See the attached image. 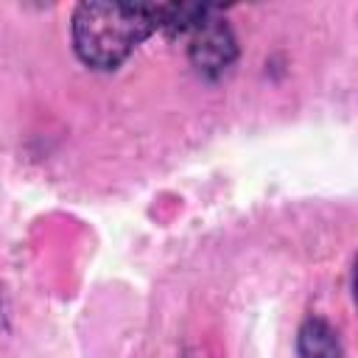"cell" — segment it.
Segmentation results:
<instances>
[{"label":"cell","mask_w":358,"mask_h":358,"mask_svg":"<svg viewBox=\"0 0 358 358\" xmlns=\"http://www.w3.org/2000/svg\"><path fill=\"white\" fill-rule=\"evenodd\" d=\"M154 31V3H81L73 14V48L95 70L120 67Z\"/></svg>","instance_id":"cell-1"},{"label":"cell","mask_w":358,"mask_h":358,"mask_svg":"<svg viewBox=\"0 0 358 358\" xmlns=\"http://www.w3.org/2000/svg\"><path fill=\"white\" fill-rule=\"evenodd\" d=\"M296 350H299V358H344L336 327L319 316H310L302 322L296 336Z\"/></svg>","instance_id":"cell-3"},{"label":"cell","mask_w":358,"mask_h":358,"mask_svg":"<svg viewBox=\"0 0 358 358\" xmlns=\"http://www.w3.org/2000/svg\"><path fill=\"white\" fill-rule=\"evenodd\" d=\"M182 36L187 39V56L193 67L204 76H221L238 56L232 28L215 6H201Z\"/></svg>","instance_id":"cell-2"}]
</instances>
